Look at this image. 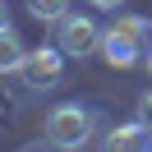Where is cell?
I'll return each instance as SVG.
<instances>
[{"label": "cell", "instance_id": "obj_11", "mask_svg": "<svg viewBox=\"0 0 152 152\" xmlns=\"http://www.w3.org/2000/svg\"><path fill=\"white\" fill-rule=\"evenodd\" d=\"M143 65H148V74H152V42H148V51H143Z\"/></svg>", "mask_w": 152, "mask_h": 152}, {"label": "cell", "instance_id": "obj_7", "mask_svg": "<svg viewBox=\"0 0 152 152\" xmlns=\"http://www.w3.org/2000/svg\"><path fill=\"white\" fill-rule=\"evenodd\" d=\"M28 14L37 23H60L69 14V0H28Z\"/></svg>", "mask_w": 152, "mask_h": 152}, {"label": "cell", "instance_id": "obj_3", "mask_svg": "<svg viewBox=\"0 0 152 152\" xmlns=\"http://www.w3.org/2000/svg\"><path fill=\"white\" fill-rule=\"evenodd\" d=\"M56 46H60V56L83 60V56H92V51L102 46V28H97L88 14H65V19L56 23Z\"/></svg>", "mask_w": 152, "mask_h": 152}, {"label": "cell", "instance_id": "obj_4", "mask_svg": "<svg viewBox=\"0 0 152 152\" xmlns=\"http://www.w3.org/2000/svg\"><path fill=\"white\" fill-rule=\"evenodd\" d=\"M19 74H23V88H32V92L56 88L60 74H65L60 46H37V51H28V56H23V65H19Z\"/></svg>", "mask_w": 152, "mask_h": 152}, {"label": "cell", "instance_id": "obj_5", "mask_svg": "<svg viewBox=\"0 0 152 152\" xmlns=\"http://www.w3.org/2000/svg\"><path fill=\"white\" fill-rule=\"evenodd\" d=\"M106 148H120V152H152V129L143 120H129V124H115L111 134H106Z\"/></svg>", "mask_w": 152, "mask_h": 152}, {"label": "cell", "instance_id": "obj_1", "mask_svg": "<svg viewBox=\"0 0 152 152\" xmlns=\"http://www.w3.org/2000/svg\"><path fill=\"white\" fill-rule=\"evenodd\" d=\"M148 42H152V23L143 19V14H120V19L102 32V46H97V51L106 56L111 69H129V65L143 60Z\"/></svg>", "mask_w": 152, "mask_h": 152}, {"label": "cell", "instance_id": "obj_8", "mask_svg": "<svg viewBox=\"0 0 152 152\" xmlns=\"http://www.w3.org/2000/svg\"><path fill=\"white\" fill-rule=\"evenodd\" d=\"M138 120L152 129V92H143V97H138Z\"/></svg>", "mask_w": 152, "mask_h": 152}, {"label": "cell", "instance_id": "obj_10", "mask_svg": "<svg viewBox=\"0 0 152 152\" xmlns=\"http://www.w3.org/2000/svg\"><path fill=\"white\" fill-rule=\"evenodd\" d=\"M0 28H10V10H5V0H0Z\"/></svg>", "mask_w": 152, "mask_h": 152}, {"label": "cell", "instance_id": "obj_9", "mask_svg": "<svg viewBox=\"0 0 152 152\" xmlns=\"http://www.w3.org/2000/svg\"><path fill=\"white\" fill-rule=\"evenodd\" d=\"M88 5H97V10H120L124 0H88Z\"/></svg>", "mask_w": 152, "mask_h": 152}, {"label": "cell", "instance_id": "obj_6", "mask_svg": "<svg viewBox=\"0 0 152 152\" xmlns=\"http://www.w3.org/2000/svg\"><path fill=\"white\" fill-rule=\"evenodd\" d=\"M23 56H28V46H23V37L14 28H0V74H19Z\"/></svg>", "mask_w": 152, "mask_h": 152}, {"label": "cell", "instance_id": "obj_2", "mask_svg": "<svg viewBox=\"0 0 152 152\" xmlns=\"http://www.w3.org/2000/svg\"><path fill=\"white\" fill-rule=\"evenodd\" d=\"M92 129H97V111L83 102H65L46 115V143H56V148H83Z\"/></svg>", "mask_w": 152, "mask_h": 152}]
</instances>
